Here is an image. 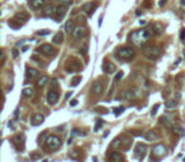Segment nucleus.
I'll list each match as a JSON object with an SVG mask.
<instances>
[{
	"mask_svg": "<svg viewBox=\"0 0 185 162\" xmlns=\"http://www.w3.org/2000/svg\"><path fill=\"white\" fill-rule=\"evenodd\" d=\"M57 101H58V93L52 89V90H50L48 95H47V103H48L50 105H55Z\"/></svg>",
	"mask_w": 185,
	"mask_h": 162,
	"instance_id": "4468645a",
	"label": "nucleus"
},
{
	"mask_svg": "<svg viewBox=\"0 0 185 162\" xmlns=\"http://www.w3.org/2000/svg\"><path fill=\"white\" fill-rule=\"evenodd\" d=\"M124 112V108L123 106H118V108H114V114L118 117V115H120Z\"/></svg>",
	"mask_w": 185,
	"mask_h": 162,
	"instance_id": "f704fd0d",
	"label": "nucleus"
},
{
	"mask_svg": "<svg viewBox=\"0 0 185 162\" xmlns=\"http://www.w3.org/2000/svg\"><path fill=\"white\" fill-rule=\"evenodd\" d=\"M38 52L39 53H42L43 56H46V57H52V56H55V53H56V49L53 48L51 44L48 43H44L42 44V46L38 48Z\"/></svg>",
	"mask_w": 185,
	"mask_h": 162,
	"instance_id": "0eeeda50",
	"label": "nucleus"
},
{
	"mask_svg": "<svg viewBox=\"0 0 185 162\" xmlns=\"http://www.w3.org/2000/svg\"><path fill=\"white\" fill-rule=\"evenodd\" d=\"M137 95H138V90L135 87V89H129V90H126L123 94V98L127 100H132V99H136Z\"/></svg>",
	"mask_w": 185,
	"mask_h": 162,
	"instance_id": "f3484780",
	"label": "nucleus"
},
{
	"mask_svg": "<svg viewBox=\"0 0 185 162\" xmlns=\"http://www.w3.org/2000/svg\"><path fill=\"white\" fill-rule=\"evenodd\" d=\"M43 122H44V115H43V114H41V113L33 114V117H32V120H31L32 125H34V127L41 125Z\"/></svg>",
	"mask_w": 185,
	"mask_h": 162,
	"instance_id": "2eb2a0df",
	"label": "nucleus"
},
{
	"mask_svg": "<svg viewBox=\"0 0 185 162\" xmlns=\"http://www.w3.org/2000/svg\"><path fill=\"white\" fill-rule=\"evenodd\" d=\"M151 31L150 29H137L133 31L132 33L128 36L129 42H132L133 44H137V46H145V42L151 37Z\"/></svg>",
	"mask_w": 185,
	"mask_h": 162,
	"instance_id": "f257e3e1",
	"label": "nucleus"
},
{
	"mask_svg": "<svg viewBox=\"0 0 185 162\" xmlns=\"http://www.w3.org/2000/svg\"><path fill=\"white\" fill-rule=\"evenodd\" d=\"M1 61L3 62L5 61V53H4V51H1Z\"/></svg>",
	"mask_w": 185,
	"mask_h": 162,
	"instance_id": "3c124183",
	"label": "nucleus"
},
{
	"mask_svg": "<svg viewBox=\"0 0 185 162\" xmlns=\"http://www.w3.org/2000/svg\"><path fill=\"white\" fill-rule=\"evenodd\" d=\"M180 3H181V4H183L184 6H185V0H180Z\"/></svg>",
	"mask_w": 185,
	"mask_h": 162,
	"instance_id": "864d4df0",
	"label": "nucleus"
},
{
	"mask_svg": "<svg viewBox=\"0 0 185 162\" xmlns=\"http://www.w3.org/2000/svg\"><path fill=\"white\" fill-rule=\"evenodd\" d=\"M122 77H123V72L120 71V72H118V74L116 75V79H114V81H119Z\"/></svg>",
	"mask_w": 185,
	"mask_h": 162,
	"instance_id": "a18cd8bd",
	"label": "nucleus"
},
{
	"mask_svg": "<svg viewBox=\"0 0 185 162\" xmlns=\"http://www.w3.org/2000/svg\"><path fill=\"white\" fill-rule=\"evenodd\" d=\"M13 143L17 146L18 150H23L24 148V134H18L13 138Z\"/></svg>",
	"mask_w": 185,
	"mask_h": 162,
	"instance_id": "dca6fc26",
	"label": "nucleus"
},
{
	"mask_svg": "<svg viewBox=\"0 0 185 162\" xmlns=\"http://www.w3.org/2000/svg\"><path fill=\"white\" fill-rule=\"evenodd\" d=\"M103 68H104V71L107 72V74H114V72L117 71L116 65H114V63H112V62H108V61L104 62Z\"/></svg>",
	"mask_w": 185,
	"mask_h": 162,
	"instance_id": "4be33fe9",
	"label": "nucleus"
},
{
	"mask_svg": "<svg viewBox=\"0 0 185 162\" xmlns=\"http://www.w3.org/2000/svg\"><path fill=\"white\" fill-rule=\"evenodd\" d=\"M150 31H151V33L155 34V36H160L162 33V31H164V27H162L161 23H154Z\"/></svg>",
	"mask_w": 185,
	"mask_h": 162,
	"instance_id": "412c9836",
	"label": "nucleus"
},
{
	"mask_svg": "<svg viewBox=\"0 0 185 162\" xmlns=\"http://www.w3.org/2000/svg\"><path fill=\"white\" fill-rule=\"evenodd\" d=\"M48 82V76L47 75H42L41 77H38V80L36 81V86L37 87H39V89H42L44 85Z\"/></svg>",
	"mask_w": 185,
	"mask_h": 162,
	"instance_id": "393cba45",
	"label": "nucleus"
},
{
	"mask_svg": "<svg viewBox=\"0 0 185 162\" xmlns=\"http://www.w3.org/2000/svg\"><path fill=\"white\" fill-rule=\"evenodd\" d=\"M28 18H29V15H28V13H25V12H18L17 14L14 15V19L15 20H18V22H27L28 20Z\"/></svg>",
	"mask_w": 185,
	"mask_h": 162,
	"instance_id": "5701e85b",
	"label": "nucleus"
},
{
	"mask_svg": "<svg viewBox=\"0 0 185 162\" xmlns=\"http://www.w3.org/2000/svg\"><path fill=\"white\" fill-rule=\"evenodd\" d=\"M97 8H98L97 1H89V3H85V4L81 6V10L84 13H86L89 17H90V15H92V13H94V10Z\"/></svg>",
	"mask_w": 185,
	"mask_h": 162,
	"instance_id": "6e6552de",
	"label": "nucleus"
},
{
	"mask_svg": "<svg viewBox=\"0 0 185 162\" xmlns=\"http://www.w3.org/2000/svg\"><path fill=\"white\" fill-rule=\"evenodd\" d=\"M103 82H101L100 80H97L92 82L91 85V93L94 95H100L101 93H103Z\"/></svg>",
	"mask_w": 185,
	"mask_h": 162,
	"instance_id": "f8f14e48",
	"label": "nucleus"
},
{
	"mask_svg": "<svg viewBox=\"0 0 185 162\" xmlns=\"http://www.w3.org/2000/svg\"><path fill=\"white\" fill-rule=\"evenodd\" d=\"M57 86H58V81H57V79H52V80H51V89L55 90Z\"/></svg>",
	"mask_w": 185,
	"mask_h": 162,
	"instance_id": "58836bf2",
	"label": "nucleus"
},
{
	"mask_svg": "<svg viewBox=\"0 0 185 162\" xmlns=\"http://www.w3.org/2000/svg\"><path fill=\"white\" fill-rule=\"evenodd\" d=\"M44 143H46V147L48 148L50 151H56V150H58L60 146H61V138L56 134H51V136H48V138H47V141L44 142Z\"/></svg>",
	"mask_w": 185,
	"mask_h": 162,
	"instance_id": "20e7f679",
	"label": "nucleus"
},
{
	"mask_svg": "<svg viewBox=\"0 0 185 162\" xmlns=\"http://www.w3.org/2000/svg\"><path fill=\"white\" fill-rule=\"evenodd\" d=\"M143 55L150 61H155L161 55V48L157 46H142Z\"/></svg>",
	"mask_w": 185,
	"mask_h": 162,
	"instance_id": "f03ea898",
	"label": "nucleus"
},
{
	"mask_svg": "<svg viewBox=\"0 0 185 162\" xmlns=\"http://www.w3.org/2000/svg\"><path fill=\"white\" fill-rule=\"evenodd\" d=\"M146 152H147V146L145 143H137L136 144V148H135V155L137 158H139V160H142L143 157H145Z\"/></svg>",
	"mask_w": 185,
	"mask_h": 162,
	"instance_id": "1a4fd4ad",
	"label": "nucleus"
},
{
	"mask_svg": "<svg viewBox=\"0 0 185 162\" xmlns=\"http://www.w3.org/2000/svg\"><path fill=\"white\" fill-rule=\"evenodd\" d=\"M180 39L181 41H185V29L183 28V29H181V32H180Z\"/></svg>",
	"mask_w": 185,
	"mask_h": 162,
	"instance_id": "49530a36",
	"label": "nucleus"
},
{
	"mask_svg": "<svg viewBox=\"0 0 185 162\" xmlns=\"http://www.w3.org/2000/svg\"><path fill=\"white\" fill-rule=\"evenodd\" d=\"M143 138L146 139V141H150V142H154V141H157L158 138H160V136L157 134L155 131H150L147 133H145V134L142 136Z\"/></svg>",
	"mask_w": 185,
	"mask_h": 162,
	"instance_id": "6ab92c4d",
	"label": "nucleus"
},
{
	"mask_svg": "<svg viewBox=\"0 0 185 162\" xmlns=\"http://www.w3.org/2000/svg\"><path fill=\"white\" fill-rule=\"evenodd\" d=\"M131 144H132V139L126 137V136H122V137H119V146H118V148L122 151H127L129 150Z\"/></svg>",
	"mask_w": 185,
	"mask_h": 162,
	"instance_id": "9d476101",
	"label": "nucleus"
},
{
	"mask_svg": "<svg viewBox=\"0 0 185 162\" xmlns=\"http://www.w3.org/2000/svg\"><path fill=\"white\" fill-rule=\"evenodd\" d=\"M80 81H81V77H80V76H78V77H75L74 80H72V82H71V86H72V87H74V86H78V85H79V82H80Z\"/></svg>",
	"mask_w": 185,
	"mask_h": 162,
	"instance_id": "e433bc0d",
	"label": "nucleus"
},
{
	"mask_svg": "<svg viewBox=\"0 0 185 162\" xmlns=\"http://www.w3.org/2000/svg\"><path fill=\"white\" fill-rule=\"evenodd\" d=\"M72 37L76 38V39H81V38H85L88 36V29L84 27V25H76V27L72 29Z\"/></svg>",
	"mask_w": 185,
	"mask_h": 162,
	"instance_id": "423d86ee",
	"label": "nucleus"
},
{
	"mask_svg": "<svg viewBox=\"0 0 185 162\" xmlns=\"http://www.w3.org/2000/svg\"><path fill=\"white\" fill-rule=\"evenodd\" d=\"M56 8H57V6H55L53 4L44 5V8H43V15H44V17H52V15H55Z\"/></svg>",
	"mask_w": 185,
	"mask_h": 162,
	"instance_id": "a211bd4d",
	"label": "nucleus"
},
{
	"mask_svg": "<svg viewBox=\"0 0 185 162\" xmlns=\"http://www.w3.org/2000/svg\"><path fill=\"white\" fill-rule=\"evenodd\" d=\"M166 152V148L162 143H158V144H155L154 148H152V155L154 156H157V157H162Z\"/></svg>",
	"mask_w": 185,
	"mask_h": 162,
	"instance_id": "9b49d317",
	"label": "nucleus"
},
{
	"mask_svg": "<svg viewBox=\"0 0 185 162\" xmlns=\"http://www.w3.org/2000/svg\"><path fill=\"white\" fill-rule=\"evenodd\" d=\"M22 94H23V96L25 98H32L34 95V90L32 87H25L23 91H22Z\"/></svg>",
	"mask_w": 185,
	"mask_h": 162,
	"instance_id": "7c9ffc66",
	"label": "nucleus"
},
{
	"mask_svg": "<svg viewBox=\"0 0 185 162\" xmlns=\"http://www.w3.org/2000/svg\"><path fill=\"white\" fill-rule=\"evenodd\" d=\"M25 76H27L28 80H34V79L38 76V71L36 68H27V71H25Z\"/></svg>",
	"mask_w": 185,
	"mask_h": 162,
	"instance_id": "b1692460",
	"label": "nucleus"
},
{
	"mask_svg": "<svg viewBox=\"0 0 185 162\" xmlns=\"http://www.w3.org/2000/svg\"><path fill=\"white\" fill-rule=\"evenodd\" d=\"M46 5V0H31L29 1V6L32 9H41L44 8Z\"/></svg>",
	"mask_w": 185,
	"mask_h": 162,
	"instance_id": "aec40b11",
	"label": "nucleus"
},
{
	"mask_svg": "<svg viewBox=\"0 0 185 162\" xmlns=\"http://www.w3.org/2000/svg\"><path fill=\"white\" fill-rule=\"evenodd\" d=\"M60 3H61L62 5L69 6V5H71V4H72V0H60Z\"/></svg>",
	"mask_w": 185,
	"mask_h": 162,
	"instance_id": "79ce46f5",
	"label": "nucleus"
},
{
	"mask_svg": "<svg viewBox=\"0 0 185 162\" xmlns=\"http://www.w3.org/2000/svg\"><path fill=\"white\" fill-rule=\"evenodd\" d=\"M136 55V51L132 48V47L129 46H123L120 47V48H118L117 51V57L120 60H132L133 57Z\"/></svg>",
	"mask_w": 185,
	"mask_h": 162,
	"instance_id": "7ed1b4c3",
	"label": "nucleus"
},
{
	"mask_svg": "<svg viewBox=\"0 0 185 162\" xmlns=\"http://www.w3.org/2000/svg\"><path fill=\"white\" fill-rule=\"evenodd\" d=\"M70 105H71V106H75V105H78V100H76V99L71 100V101H70Z\"/></svg>",
	"mask_w": 185,
	"mask_h": 162,
	"instance_id": "de8ad7c7",
	"label": "nucleus"
},
{
	"mask_svg": "<svg viewBox=\"0 0 185 162\" xmlns=\"http://www.w3.org/2000/svg\"><path fill=\"white\" fill-rule=\"evenodd\" d=\"M74 20L72 19H69L67 22H66V24H65V32H67V33H71L72 29H74Z\"/></svg>",
	"mask_w": 185,
	"mask_h": 162,
	"instance_id": "c756f323",
	"label": "nucleus"
},
{
	"mask_svg": "<svg viewBox=\"0 0 185 162\" xmlns=\"http://www.w3.org/2000/svg\"><path fill=\"white\" fill-rule=\"evenodd\" d=\"M171 132L176 136H184L185 134L184 128H181L179 124H171Z\"/></svg>",
	"mask_w": 185,
	"mask_h": 162,
	"instance_id": "a878e982",
	"label": "nucleus"
},
{
	"mask_svg": "<svg viewBox=\"0 0 185 162\" xmlns=\"http://www.w3.org/2000/svg\"><path fill=\"white\" fill-rule=\"evenodd\" d=\"M158 106H160L158 104H156V105H154V108L151 109V115H155L156 112H157V109H158Z\"/></svg>",
	"mask_w": 185,
	"mask_h": 162,
	"instance_id": "c03bdc74",
	"label": "nucleus"
},
{
	"mask_svg": "<svg viewBox=\"0 0 185 162\" xmlns=\"http://www.w3.org/2000/svg\"><path fill=\"white\" fill-rule=\"evenodd\" d=\"M9 27H12V28H14V29H17V28H20L22 27V24H15L14 23V19L13 20H9Z\"/></svg>",
	"mask_w": 185,
	"mask_h": 162,
	"instance_id": "4c0bfd02",
	"label": "nucleus"
},
{
	"mask_svg": "<svg viewBox=\"0 0 185 162\" xmlns=\"http://www.w3.org/2000/svg\"><path fill=\"white\" fill-rule=\"evenodd\" d=\"M18 55H19V52H18V49H15V48H14V49H13V57H17Z\"/></svg>",
	"mask_w": 185,
	"mask_h": 162,
	"instance_id": "09e8293b",
	"label": "nucleus"
},
{
	"mask_svg": "<svg viewBox=\"0 0 185 162\" xmlns=\"http://www.w3.org/2000/svg\"><path fill=\"white\" fill-rule=\"evenodd\" d=\"M139 23H141V25H145V24H146V22H145V20H141Z\"/></svg>",
	"mask_w": 185,
	"mask_h": 162,
	"instance_id": "603ef678",
	"label": "nucleus"
},
{
	"mask_svg": "<svg viewBox=\"0 0 185 162\" xmlns=\"http://www.w3.org/2000/svg\"><path fill=\"white\" fill-rule=\"evenodd\" d=\"M70 157L72 158V160H79V156H78V151H74L70 153Z\"/></svg>",
	"mask_w": 185,
	"mask_h": 162,
	"instance_id": "37998d69",
	"label": "nucleus"
},
{
	"mask_svg": "<svg viewBox=\"0 0 185 162\" xmlns=\"http://www.w3.org/2000/svg\"><path fill=\"white\" fill-rule=\"evenodd\" d=\"M166 1H167V0H160V3H158V5H160V6H164L165 4H166Z\"/></svg>",
	"mask_w": 185,
	"mask_h": 162,
	"instance_id": "8fccbe9b",
	"label": "nucleus"
},
{
	"mask_svg": "<svg viewBox=\"0 0 185 162\" xmlns=\"http://www.w3.org/2000/svg\"><path fill=\"white\" fill-rule=\"evenodd\" d=\"M47 138H48V132L47 131L42 132V134H39V137H38V143H43V142H46Z\"/></svg>",
	"mask_w": 185,
	"mask_h": 162,
	"instance_id": "2f4dec72",
	"label": "nucleus"
},
{
	"mask_svg": "<svg viewBox=\"0 0 185 162\" xmlns=\"http://www.w3.org/2000/svg\"><path fill=\"white\" fill-rule=\"evenodd\" d=\"M169 122H170V118H169V117H161V118H160V123H161V124H167Z\"/></svg>",
	"mask_w": 185,
	"mask_h": 162,
	"instance_id": "ea45409f",
	"label": "nucleus"
},
{
	"mask_svg": "<svg viewBox=\"0 0 185 162\" xmlns=\"http://www.w3.org/2000/svg\"><path fill=\"white\" fill-rule=\"evenodd\" d=\"M39 158H41V153H37V152L31 153V160H39Z\"/></svg>",
	"mask_w": 185,
	"mask_h": 162,
	"instance_id": "a19ab883",
	"label": "nucleus"
},
{
	"mask_svg": "<svg viewBox=\"0 0 185 162\" xmlns=\"http://www.w3.org/2000/svg\"><path fill=\"white\" fill-rule=\"evenodd\" d=\"M178 101L174 100V99H170L167 100L166 103H165V106H166V109H175V108H178Z\"/></svg>",
	"mask_w": 185,
	"mask_h": 162,
	"instance_id": "c85d7f7f",
	"label": "nucleus"
},
{
	"mask_svg": "<svg viewBox=\"0 0 185 162\" xmlns=\"http://www.w3.org/2000/svg\"><path fill=\"white\" fill-rule=\"evenodd\" d=\"M80 53H81V55H84V56H86V53H88V43L86 42L82 43V46H81V48H80Z\"/></svg>",
	"mask_w": 185,
	"mask_h": 162,
	"instance_id": "72a5a7b5",
	"label": "nucleus"
},
{
	"mask_svg": "<svg viewBox=\"0 0 185 162\" xmlns=\"http://www.w3.org/2000/svg\"><path fill=\"white\" fill-rule=\"evenodd\" d=\"M103 124H104V120L98 119V120H97V124H95V127H94V131L98 132L99 129H100V127H103Z\"/></svg>",
	"mask_w": 185,
	"mask_h": 162,
	"instance_id": "473e14b6",
	"label": "nucleus"
},
{
	"mask_svg": "<svg viewBox=\"0 0 185 162\" xmlns=\"http://www.w3.org/2000/svg\"><path fill=\"white\" fill-rule=\"evenodd\" d=\"M50 33H51V32H50V31H47V29H43V31H38V32H37V34H38V36H39V37L48 36Z\"/></svg>",
	"mask_w": 185,
	"mask_h": 162,
	"instance_id": "c9c22d12",
	"label": "nucleus"
},
{
	"mask_svg": "<svg viewBox=\"0 0 185 162\" xmlns=\"http://www.w3.org/2000/svg\"><path fill=\"white\" fill-rule=\"evenodd\" d=\"M62 41H63V33L62 32H57L55 36H53V38H52V42L55 44H61Z\"/></svg>",
	"mask_w": 185,
	"mask_h": 162,
	"instance_id": "bb28decb",
	"label": "nucleus"
},
{
	"mask_svg": "<svg viewBox=\"0 0 185 162\" xmlns=\"http://www.w3.org/2000/svg\"><path fill=\"white\" fill-rule=\"evenodd\" d=\"M65 68H66V71H67L69 74H75V72H79V71H80V62H79L76 58H69L67 62H66Z\"/></svg>",
	"mask_w": 185,
	"mask_h": 162,
	"instance_id": "39448f33",
	"label": "nucleus"
},
{
	"mask_svg": "<svg viewBox=\"0 0 185 162\" xmlns=\"http://www.w3.org/2000/svg\"><path fill=\"white\" fill-rule=\"evenodd\" d=\"M66 13H67V8H66V5H60L56 8V13H55V18L57 19V20H61V19H63V17L66 15Z\"/></svg>",
	"mask_w": 185,
	"mask_h": 162,
	"instance_id": "ddd939ff",
	"label": "nucleus"
},
{
	"mask_svg": "<svg viewBox=\"0 0 185 162\" xmlns=\"http://www.w3.org/2000/svg\"><path fill=\"white\" fill-rule=\"evenodd\" d=\"M110 161L113 162H119V161H123V156L119 153V152H113V153L110 155Z\"/></svg>",
	"mask_w": 185,
	"mask_h": 162,
	"instance_id": "cd10ccee",
	"label": "nucleus"
}]
</instances>
